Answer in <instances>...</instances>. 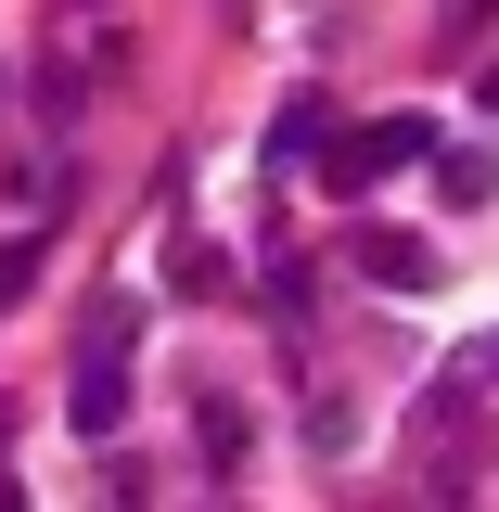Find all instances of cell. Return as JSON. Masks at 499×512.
<instances>
[{
	"instance_id": "5b68a950",
	"label": "cell",
	"mask_w": 499,
	"mask_h": 512,
	"mask_svg": "<svg viewBox=\"0 0 499 512\" xmlns=\"http://www.w3.org/2000/svg\"><path fill=\"white\" fill-rule=\"evenodd\" d=\"M487 372H499V346H487Z\"/></svg>"
},
{
	"instance_id": "7a4b0ae2",
	"label": "cell",
	"mask_w": 499,
	"mask_h": 512,
	"mask_svg": "<svg viewBox=\"0 0 499 512\" xmlns=\"http://www.w3.org/2000/svg\"><path fill=\"white\" fill-rule=\"evenodd\" d=\"M359 269H372L384 295H436V244H410V231H372V244H359Z\"/></svg>"
},
{
	"instance_id": "6da1fadb",
	"label": "cell",
	"mask_w": 499,
	"mask_h": 512,
	"mask_svg": "<svg viewBox=\"0 0 499 512\" xmlns=\"http://www.w3.org/2000/svg\"><path fill=\"white\" fill-rule=\"evenodd\" d=\"M410 154H436V128H423V116H372V128H320V180H333V192H372V180H397Z\"/></svg>"
},
{
	"instance_id": "277c9868",
	"label": "cell",
	"mask_w": 499,
	"mask_h": 512,
	"mask_svg": "<svg viewBox=\"0 0 499 512\" xmlns=\"http://www.w3.org/2000/svg\"><path fill=\"white\" fill-rule=\"evenodd\" d=\"M320 128H333V103H320V90H295V103H282V128H269V167L320 154Z\"/></svg>"
},
{
	"instance_id": "3957f363",
	"label": "cell",
	"mask_w": 499,
	"mask_h": 512,
	"mask_svg": "<svg viewBox=\"0 0 499 512\" xmlns=\"http://www.w3.org/2000/svg\"><path fill=\"white\" fill-rule=\"evenodd\" d=\"M116 423H128V372H116V346H103L77 372V436H116Z\"/></svg>"
}]
</instances>
